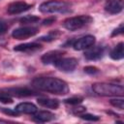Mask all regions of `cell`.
Segmentation results:
<instances>
[{
  "mask_svg": "<svg viewBox=\"0 0 124 124\" xmlns=\"http://www.w3.org/2000/svg\"><path fill=\"white\" fill-rule=\"evenodd\" d=\"M32 86L37 90L56 95H66L70 88L66 81L54 77H38L32 80Z\"/></svg>",
  "mask_w": 124,
  "mask_h": 124,
  "instance_id": "6da1fadb",
  "label": "cell"
},
{
  "mask_svg": "<svg viewBox=\"0 0 124 124\" xmlns=\"http://www.w3.org/2000/svg\"><path fill=\"white\" fill-rule=\"evenodd\" d=\"M39 11L43 14H66L72 12V4L62 0H49L43 2Z\"/></svg>",
  "mask_w": 124,
  "mask_h": 124,
  "instance_id": "7a4b0ae2",
  "label": "cell"
},
{
  "mask_svg": "<svg viewBox=\"0 0 124 124\" xmlns=\"http://www.w3.org/2000/svg\"><path fill=\"white\" fill-rule=\"evenodd\" d=\"M93 91L105 97H111V96H119L122 97L124 94V88L121 84L116 83H108V82H96L92 85Z\"/></svg>",
  "mask_w": 124,
  "mask_h": 124,
  "instance_id": "3957f363",
  "label": "cell"
},
{
  "mask_svg": "<svg viewBox=\"0 0 124 124\" xmlns=\"http://www.w3.org/2000/svg\"><path fill=\"white\" fill-rule=\"evenodd\" d=\"M93 21V18L88 15H80L77 16L68 17L63 21V27L69 31H77L86 27Z\"/></svg>",
  "mask_w": 124,
  "mask_h": 124,
  "instance_id": "277c9868",
  "label": "cell"
},
{
  "mask_svg": "<svg viewBox=\"0 0 124 124\" xmlns=\"http://www.w3.org/2000/svg\"><path fill=\"white\" fill-rule=\"evenodd\" d=\"M78 61L75 57H60L53 65L61 72L65 73H70L76 70L78 67Z\"/></svg>",
  "mask_w": 124,
  "mask_h": 124,
  "instance_id": "5b68a950",
  "label": "cell"
},
{
  "mask_svg": "<svg viewBox=\"0 0 124 124\" xmlns=\"http://www.w3.org/2000/svg\"><path fill=\"white\" fill-rule=\"evenodd\" d=\"M39 32V28L35 26H21L16 28L12 32V37L16 40H24L35 36Z\"/></svg>",
  "mask_w": 124,
  "mask_h": 124,
  "instance_id": "8992f818",
  "label": "cell"
},
{
  "mask_svg": "<svg viewBox=\"0 0 124 124\" xmlns=\"http://www.w3.org/2000/svg\"><path fill=\"white\" fill-rule=\"evenodd\" d=\"M95 42H96V39L93 35H85L74 41L72 43V46L76 50H84L94 46Z\"/></svg>",
  "mask_w": 124,
  "mask_h": 124,
  "instance_id": "52a82bcc",
  "label": "cell"
},
{
  "mask_svg": "<svg viewBox=\"0 0 124 124\" xmlns=\"http://www.w3.org/2000/svg\"><path fill=\"white\" fill-rule=\"evenodd\" d=\"M7 93H9L11 96L16 97H30V96H36L38 95V91L29 87H23V86H17V87H11L4 89Z\"/></svg>",
  "mask_w": 124,
  "mask_h": 124,
  "instance_id": "ba28073f",
  "label": "cell"
},
{
  "mask_svg": "<svg viewBox=\"0 0 124 124\" xmlns=\"http://www.w3.org/2000/svg\"><path fill=\"white\" fill-rule=\"evenodd\" d=\"M32 7L31 4L26 3L25 1H16L12 2L7 7V13L10 15H18L23 12L28 11Z\"/></svg>",
  "mask_w": 124,
  "mask_h": 124,
  "instance_id": "9c48e42d",
  "label": "cell"
},
{
  "mask_svg": "<svg viewBox=\"0 0 124 124\" xmlns=\"http://www.w3.org/2000/svg\"><path fill=\"white\" fill-rule=\"evenodd\" d=\"M123 0H107L105 4V11L110 15H116L123 11Z\"/></svg>",
  "mask_w": 124,
  "mask_h": 124,
  "instance_id": "30bf717a",
  "label": "cell"
},
{
  "mask_svg": "<svg viewBox=\"0 0 124 124\" xmlns=\"http://www.w3.org/2000/svg\"><path fill=\"white\" fill-rule=\"evenodd\" d=\"M104 50V47L101 46H92L89 48H87V50L84 52V57L88 60H98L103 56Z\"/></svg>",
  "mask_w": 124,
  "mask_h": 124,
  "instance_id": "8fae6325",
  "label": "cell"
},
{
  "mask_svg": "<svg viewBox=\"0 0 124 124\" xmlns=\"http://www.w3.org/2000/svg\"><path fill=\"white\" fill-rule=\"evenodd\" d=\"M64 54L63 51L61 50H51V51H48L46 53H45L41 60L43 62V64L45 65H49V64H54L60 57H62Z\"/></svg>",
  "mask_w": 124,
  "mask_h": 124,
  "instance_id": "7c38bea8",
  "label": "cell"
},
{
  "mask_svg": "<svg viewBox=\"0 0 124 124\" xmlns=\"http://www.w3.org/2000/svg\"><path fill=\"white\" fill-rule=\"evenodd\" d=\"M42 49V46L38 43H25L21 45H17L14 47V50L20 52H35Z\"/></svg>",
  "mask_w": 124,
  "mask_h": 124,
  "instance_id": "4fadbf2b",
  "label": "cell"
},
{
  "mask_svg": "<svg viewBox=\"0 0 124 124\" xmlns=\"http://www.w3.org/2000/svg\"><path fill=\"white\" fill-rule=\"evenodd\" d=\"M33 120L36 122H40V123H44V122H49L51 120H53L55 118V115L47 110H41V111H36L35 113H33Z\"/></svg>",
  "mask_w": 124,
  "mask_h": 124,
  "instance_id": "5bb4252c",
  "label": "cell"
},
{
  "mask_svg": "<svg viewBox=\"0 0 124 124\" xmlns=\"http://www.w3.org/2000/svg\"><path fill=\"white\" fill-rule=\"evenodd\" d=\"M15 109L18 113H28V114H33L38 110L37 107L34 104L29 103V102H23V103L18 104Z\"/></svg>",
  "mask_w": 124,
  "mask_h": 124,
  "instance_id": "9a60e30c",
  "label": "cell"
},
{
  "mask_svg": "<svg viewBox=\"0 0 124 124\" xmlns=\"http://www.w3.org/2000/svg\"><path fill=\"white\" fill-rule=\"evenodd\" d=\"M38 104L44 108L55 109L59 107V101L57 99H50V98H39L37 100Z\"/></svg>",
  "mask_w": 124,
  "mask_h": 124,
  "instance_id": "2e32d148",
  "label": "cell"
},
{
  "mask_svg": "<svg viewBox=\"0 0 124 124\" xmlns=\"http://www.w3.org/2000/svg\"><path fill=\"white\" fill-rule=\"evenodd\" d=\"M109 56L113 59V60H120L124 57V44L122 42H120L119 44H117L110 51Z\"/></svg>",
  "mask_w": 124,
  "mask_h": 124,
  "instance_id": "e0dca14e",
  "label": "cell"
},
{
  "mask_svg": "<svg viewBox=\"0 0 124 124\" xmlns=\"http://www.w3.org/2000/svg\"><path fill=\"white\" fill-rule=\"evenodd\" d=\"M59 36H60V32L58 30H53V31L49 32L48 34H46V36L41 37L40 40L41 41H44V42H51L53 40H56Z\"/></svg>",
  "mask_w": 124,
  "mask_h": 124,
  "instance_id": "ac0fdd59",
  "label": "cell"
},
{
  "mask_svg": "<svg viewBox=\"0 0 124 124\" xmlns=\"http://www.w3.org/2000/svg\"><path fill=\"white\" fill-rule=\"evenodd\" d=\"M39 20H40V18H39V16H23V17H21V18L19 19V21H20L21 23H23V24L35 23V22H37V21H39Z\"/></svg>",
  "mask_w": 124,
  "mask_h": 124,
  "instance_id": "d6986e66",
  "label": "cell"
},
{
  "mask_svg": "<svg viewBox=\"0 0 124 124\" xmlns=\"http://www.w3.org/2000/svg\"><path fill=\"white\" fill-rule=\"evenodd\" d=\"M110 105L113 106L114 108H118V109H123L124 108V99L122 97L120 98H115V99H111L109 101Z\"/></svg>",
  "mask_w": 124,
  "mask_h": 124,
  "instance_id": "ffe728a7",
  "label": "cell"
},
{
  "mask_svg": "<svg viewBox=\"0 0 124 124\" xmlns=\"http://www.w3.org/2000/svg\"><path fill=\"white\" fill-rule=\"evenodd\" d=\"M0 102L3 104H12L13 98L6 91H0Z\"/></svg>",
  "mask_w": 124,
  "mask_h": 124,
  "instance_id": "44dd1931",
  "label": "cell"
},
{
  "mask_svg": "<svg viewBox=\"0 0 124 124\" xmlns=\"http://www.w3.org/2000/svg\"><path fill=\"white\" fill-rule=\"evenodd\" d=\"M64 102L66 104H70V105H73V106H77L78 104H80L82 102V98L81 97H78V96H75V97H71V98H68V99H65Z\"/></svg>",
  "mask_w": 124,
  "mask_h": 124,
  "instance_id": "7402d4cb",
  "label": "cell"
},
{
  "mask_svg": "<svg viewBox=\"0 0 124 124\" xmlns=\"http://www.w3.org/2000/svg\"><path fill=\"white\" fill-rule=\"evenodd\" d=\"M80 118L84 119V120H87V121H98L100 118L99 116L97 115H94V114H90V113H81L80 115Z\"/></svg>",
  "mask_w": 124,
  "mask_h": 124,
  "instance_id": "603a6c76",
  "label": "cell"
},
{
  "mask_svg": "<svg viewBox=\"0 0 124 124\" xmlns=\"http://www.w3.org/2000/svg\"><path fill=\"white\" fill-rule=\"evenodd\" d=\"M83 71L88 75H97L100 72V70L95 66H86L83 68Z\"/></svg>",
  "mask_w": 124,
  "mask_h": 124,
  "instance_id": "cb8c5ba5",
  "label": "cell"
},
{
  "mask_svg": "<svg viewBox=\"0 0 124 124\" xmlns=\"http://www.w3.org/2000/svg\"><path fill=\"white\" fill-rule=\"evenodd\" d=\"M122 33H123V23H121L116 29H114V30L112 31L111 36H112V37H114V36H118V35H120V34H122Z\"/></svg>",
  "mask_w": 124,
  "mask_h": 124,
  "instance_id": "d4e9b609",
  "label": "cell"
},
{
  "mask_svg": "<svg viewBox=\"0 0 124 124\" xmlns=\"http://www.w3.org/2000/svg\"><path fill=\"white\" fill-rule=\"evenodd\" d=\"M7 28H8L7 23H6L3 19H0V35L4 34V33L7 31Z\"/></svg>",
  "mask_w": 124,
  "mask_h": 124,
  "instance_id": "484cf974",
  "label": "cell"
},
{
  "mask_svg": "<svg viewBox=\"0 0 124 124\" xmlns=\"http://www.w3.org/2000/svg\"><path fill=\"white\" fill-rule=\"evenodd\" d=\"M85 110H86V108H85L84 107H79V108H75L73 109V112H74L75 114H78V115H80V114L83 113Z\"/></svg>",
  "mask_w": 124,
  "mask_h": 124,
  "instance_id": "4316f807",
  "label": "cell"
},
{
  "mask_svg": "<svg viewBox=\"0 0 124 124\" xmlns=\"http://www.w3.org/2000/svg\"><path fill=\"white\" fill-rule=\"evenodd\" d=\"M3 112H5L6 114H10V115H13V116H16L18 114V112L15 109V110H12V109H7V108H2Z\"/></svg>",
  "mask_w": 124,
  "mask_h": 124,
  "instance_id": "83f0119b",
  "label": "cell"
},
{
  "mask_svg": "<svg viewBox=\"0 0 124 124\" xmlns=\"http://www.w3.org/2000/svg\"><path fill=\"white\" fill-rule=\"evenodd\" d=\"M55 19H56L55 17H48L43 21V25H50L51 23H53L55 21Z\"/></svg>",
  "mask_w": 124,
  "mask_h": 124,
  "instance_id": "f1b7e54d",
  "label": "cell"
}]
</instances>
